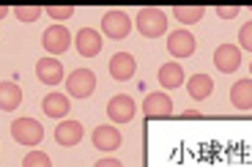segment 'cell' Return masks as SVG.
Returning a JSON list of instances; mask_svg holds the SVG:
<instances>
[{"mask_svg": "<svg viewBox=\"0 0 252 167\" xmlns=\"http://www.w3.org/2000/svg\"><path fill=\"white\" fill-rule=\"evenodd\" d=\"M11 137L19 145L33 148V145H41V140H44V126L33 121V118H19V121L11 124Z\"/></svg>", "mask_w": 252, "mask_h": 167, "instance_id": "6da1fadb", "label": "cell"}, {"mask_svg": "<svg viewBox=\"0 0 252 167\" xmlns=\"http://www.w3.org/2000/svg\"><path fill=\"white\" fill-rule=\"evenodd\" d=\"M137 31L145 38H157L167 31V14L162 8H140L137 14Z\"/></svg>", "mask_w": 252, "mask_h": 167, "instance_id": "7a4b0ae2", "label": "cell"}, {"mask_svg": "<svg viewBox=\"0 0 252 167\" xmlns=\"http://www.w3.org/2000/svg\"><path fill=\"white\" fill-rule=\"evenodd\" d=\"M66 91L71 99H88L96 91V74L91 68H74L66 80Z\"/></svg>", "mask_w": 252, "mask_h": 167, "instance_id": "3957f363", "label": "cell"}, {"mask_svg": "<svg viewBox=\"0 0 252 167\" xmlns=\"http://www.w3.org/2000/svg\"><path fill=\"white\" fill-rule=\"evenodd\" d=\"M101 31H104V36L121 41V38H126V36H129V31H132V19H129V14H126V11L113 8V11H107L104 17H101Z\"/></svg>", "mask_w": 252, "mask_h": 167, "instance_id": "277c9868", "label": "cell"}, {"mask_svg": "<svg viewBox=\"0 0 252 167\" xmlns=\"http://www.w3.org/2000/svg\"><path fill=\"white\" fill-rule=\"evenodd\" d=\"M137 112V104H134L132 96H126V93H118L113 99L107 101V118L113 124H129Z\"/></svg>", "mask_w": 252, "mask_h": 167, "instance_id": "5b68a950", "label": "cell"}, {"mask_svg": "<svg viewBox=\"0 0 252 167\" xmlns=\"http://www.w3.org/2000/svg\"><path fill=\"white\" fill-rule=\"evenodd\" d=\"M143 112H145V118H151V121L170 118L173 115V99L164 91L148 93V96H145V101H143Z\"/></svg>", "mask_w": 252, "mask_h": 167, "instance_id": "8992f818", "label": "cell"}, {"mask_svg": "<svg viewBox=\"0 0 252 167\" xmlns=\"http://www.w3.org/2000/svg\"><path fill=\"white\" fill-rule=\"evenodd\" d=\"M41 44H44V50L50 52V55H63V52L71 47V33L66 31L63 25H52V28L44 31Z\"/></svg>", "mask_w": 252, "mask_h": 167, "instance_id": "52a82bcc", "label": "cell"}, {"mask_svg": "<svg viewBox=\"0 0 252 167\" xmlns=\"http://www.w3.org/2000/svg\"><path fill=\"white\" fill-rule=\"evenodd\" d=\"M214 66L220 68L222 74H233L236 68L241 66V47H236V44H220L214 50Z\"/></svg>", "mask_w": 252, "mask_h": 167, "instance_id": "ba28073f", "label": "cell"}, {"mask_svg": "<svg viewBox=\"0 0 252 167\" xmlns=\"http://www.w3.org/2000/svg\"><path fill=\"white\" fill-rule=\"evenodd\" d=\"M134 71H137V61H134V55H129V52H115V55L110 58V77H113L115 82L132 80Z\"/></svg>", "mask_w": 252, "mask_h": 167, "instance_id": "9c48e42d", "label": "cell"}, {"mask_svg": "<svg viewBox=\"0 0 252 167\" xmlns=\"http://www.w3.org/2000/svg\"><path fill=\"white\" fill-rule=\"evenodd\" d=\"M195 50H197V41H195L192 33L173 31L170 36H167V52H170L173 58H192Z\"/></svg>", "mask_w": 252, "mask_h": 167, "instance_id": "30bf717a", "label": "cell"}, {"mask_svg": "<svg viewBox=\"0 0 252 167\" xmlns=\"http://www.w3.org/2000/svg\"><path fill=\"white\" fill-rule=\"evenodd\" d=\"M82 137H85V129H82L80 121H63V124L55 126V142L63 145V148H74V145H80Z\"/></svg>", "mask_w": 252, "mask_h": 167, "instance_id": "8fae6325", "label": "cell"}, {"mask_svg": "<svg viewBox=\"0 0 252 167\" xmlns=\"http://www.w3.org/2000/svg\"><path fill=\"white\" fill-rule=\"evenodd\" d=\"M74 44H77V52H80L82 58H96L101 52V36L94 28H80Z\"/></svg>", "mask_w": 252, "mask_h": 167, "instance_id": "7c38bea8", "label": "cell"}, {"mask_svg": "<svg viewBox=\"0 0 252 167\" xmlns=\"http://www.w3.org/2000/svg\"><path fill=\"white\" fill-rule=\"evenodd\" d=\"M41 110H44L47 118H55V121H61V118L69 115L71 101H69V96H63V93H47L44 101H41Z\"/></svg>", "mask_w": 252, "mask_h": 167, "instance_id": "4fadbf2b", "label": "cell"}, {"mask_svg": "<svg viewBox=\"0 0 252 167\" xmlns=\"http://www.w3.org/2000/svg\"><path fill=\"white\" fill-rule=\"evenodd\" d=\"M36 77L47 85H58L63 80V63L58 58H41L36 63Z\"/></svg>", "mask_w": 252, "mask_h": 167, "instance_id": "5bb4252c", "label": "cell"}, {"mask_svg": "<svg viewBox=\"0 0 252 167\" xmlns=\"http://www.w3.org/2000/svg\"><path fill=\"white\" fill-rule=\"evenodd\" d=\"M94 148L104 151V154L121 148V132L115 126H96L94 129Z\"/></svg>", "mask_w": 252, "mask_h": 167, "instance_id": "9a60e30c", "label": "cell"}, {"mask_svg": "<svg viewBox=\"0 0 252 167\" xmlns=\"http://www.w3.org/2000/svg\"><path fill=\"white\" fill-rule=\"evenodd\" d=\"M19 104H22V88L11 80H3L0 82V110L14 112Z\"/></svg>", "mask_w": 252, "mask_h": 167, "instance_id": "2e32d148", "label": "cell"}, {"mask_svg": "<svg viewBox=\"0 0 252 167\" xmlns=\"http://www.w3.org/2000/svg\"><path fill=\"white\" fill-rule=\"evenodd\" d=\"M184 68L181 63H164L162 68H159V85L167 88V91H176V88L184 85Z\"/></svg>", "mask_w": 252, "mask_h": 167, "instance_id": "e0dca14e", "label": "cell"}, {"mask_svg": "<svg viewBox=\"0 0 252 167\" xmlns=\"http://www.w3.org/2000/svg\"><path fill=\"white\" fill-rule=\"evenodd\" d=\"M187 91L195 101H203V99H208V96L214 93V80H211L208 74H195L187 82Z\"/></svg>", "mask_w": 252, "mask_h": 167, "instance_id": "ac0fdd59", "label": "cell"}, {"mask_svg": "<svg viewBox=\"0 0 252 167\" xmlns=\"http://www.w3.org/2000/svg\"><path fill=\"white\" fill-rule=\"evenodd\" d=\"M230 101L236 110H250L252 107V80H239L230 88Z\"/></svg>", "mask_w": 252, "mask_h": 167, "instance_id": "d6986e66", "label": "cell"}, {"mask_svg": "<svg viewBox=\"0 0 252 167\" xmlns=\"http://www.w3.org/2000/svg\"><path fill=\"white\" fill-rule=\"evenodd\" d=\"M173 14H176L178 22H184V25H195V22L203 19L206 8L203 6H173Z\"/></svg>", "mask_w": 252, "mask_h": 167, "instance_id": "ffe728a7", "label": "cell"}, {"mask_svg": "<svg viewBox=\"0 0 252 167\" xmlns=\"http://www.w3.org/2000/svg\"><path fill=\"white\" fill-rule=\"evenodd\" d=\"M22 167H52V159L44 151H31V154L22 159Z\"/></svg>", "mask_w": 252, "mask_h": 167, "instance_id": "44dd1931", "label": "cell"}, {"mask_svg": "<svg viewBox=\"0 0 252 167\" xmlns=\"http://www.w3.org/2000/svg\"><path fill=\"white\" fill-rule=\"evenodd\" d=\"M41 11H44V8H38V6H17L14 8L19 22H36V19L41 17Z\"/></svg>", "mask_w": 252, "mask_h": 167, "instance_id": "7402d4cb", "label": "cell"}, {"mask_svg": "<svg viewBox=\"0 0 252 167\" xmlns=\"http://www.w3.org/2000/svg\"><path fill=\"white\" fill-rule=\"evenodd\" d=\"M44 14H50V17L55 19L58 25H61L63 19L74 17V6H47V8H44Z\"/></svg>", "mask_w": 252, "mask_h": 167, "instance_id": "603a6c76", "label": "cell"}, {"mask_svg": "<svg viewBox=\"0 0 252 167\" xmlns=\"http://www.w3.org/2000/svg\"><path fill=\"white\" fill-rule=\"evenodd\" d=\"M239 44H241V50L252 52V22H247V25L239 31Z\"/></svg>", "mask_w": 252, "mask_h": 167, "instance_id": "cb8c5ba5", "label": "cell"}, {"mask_svg": "<svg viewBox=\"0 0 252 167\" xmlns=\"http://www.w3.org/2000/svg\"><path fill=\"white\" fill-rule=\"evenodd\" d=\"M214 11H217V14H220V17H222V19H233V17H236V14H239V6H217V8H214Z\"/></svg>", "mask_w": 252, "mask_h": 167, "instance_id": "d4e9b609", "label": "cell"}, {"mask_svg": "<svg viewBox=\"0 0 252 167\" xmlns=\"http://www.w3.org/2000/svg\"><path fill=\"white\" fill-rule=\"evenodd\" d=\"M94 167H124V165H121L118 159H99Z\"/></svg>", "mask_w": 252, "mask_h": 167, "instance_id": "484cf974", "label": "cell"}, {"mask_svg": "<svg viewBox=\"0 0 252 167\" xmlns=\"http://www.w3.org/2000/svg\"><path fill=\"white\" fill-rule=\"evenodd\" d=\"M181 118H200V112H197V110H187Z\"/></svg>", "mask_w": 252, "mask_h": 167, "instance_id": "4316f807", "label": "cell"}, {"mask_svg": "<svg viewBox=\"0 0 252 167\" xmlns=\"http://www.w3.org/2000/svg\"><path fill=\"white\" fill-rule=\"evenodd\" d=\"M8 14H11V8H8V6H0V19L8 17Z\"/></svg>", "mask_w": 252, "mask_h": 167, "instance_id": "83f0119b", "label": "cell"}, {"mask_svg": "<svg viewBox=\"0 0 252 167\" xmlns=\"http://www.w3.org/2000/svg\"><path fill=\"white\" fill-rule=\"evenodd\" d=\"M250 74H252V63H250Z\"/></svg>", "mask_w": 252, "mask_h": 167, "instance_id": "f1b7e54d", "label": "cell"}, {"mask_svg": "<svg viewBox=\"0 0 252 167\" xmlns=\"http://www.w3.org/2000/svg\"><path fill=\"white\" fill-rule=\"evenodd\" d=\"M250 11H252V6H250Z\"/></svg>", "mask_w": 252, "mask_h": 167, "instance_id": "f546056e", "label": "cell"}]
</instances>
